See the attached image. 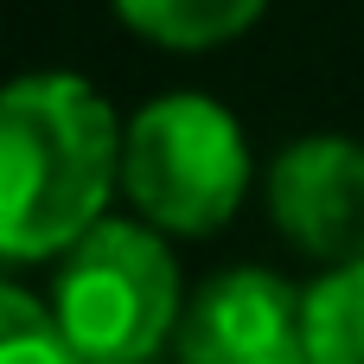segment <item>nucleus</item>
Here are the masks:
<instances>
[{
	"mask_svg": "<svg viewBox=\"0 0 364 364\" xmlns=\"http://www.w3.org/2000/svg\"><path fill=\"white\" fill-rule=\"evenodd\" d=\"M122 141L128 134H115L109 102L83 77L70 70L19 77L0 109V154H6L0 256L6 262L70 256L102 224Z\"/></svg>",
	"mask_w": 364,
	"mask_h": 364,
	"instance_id": "1",
	"label": "nucleus"
},
{
	"mask_svg": "<svg viewBox=\"0 0 364 364\" xmlns=\"http://www.w3.org/2000/svg\"><path fill=\"white\" fill-rule=\"evenodd\" d=\"M51 314L83 364H147L179 333V269L154 230L102 218L64 256Z\"/></svg>",
	"mask_w": 364,
	"mask_h": 364,
	"instance_id": "2",
	"label": "nucleus"
},
{
	"mask_svg": "<svg viewBox=\"0 0 364 364\" xmlns=\"http://www.w3.org/2000/svg\"><path fill=\"white\" fill-rule=\"evenodd\" d=\"M122 179L141 218L160 230H218L250 186V147L224 102L211 96H160L128 122Z\"/></svg>",
	"mask_w": 364,
	"mask_h": 364,
	"instance_id": "3",
	"label": "nucleus"
},
{
	"mask_svg": "<svg viewBox=\"0 0 364 364\" xmlns=\"http://www.w3.org/2000/svg\"><path fill=\"white\" fill-rule=\"evenodd\" d=\"M186 364H307V294L269 269L211 275L179 314Z\"/></svg>",
	"mask_w": 364,
	"mask_h": 364,
	"instance_id": "4",
	"label": "nucleus"
},
{
	"mask_svg": "<svg viewBox=\"0 0 364 364\" xmlns=\"http://www.w3.org/2000/svg\"><path fill=\"white\" fill-rule=\"evenodd\" d=\"M269 211L282 237L333 269L364 262V147L346 134H307L269 166Z\"/></svg>",
	"mask_w": 364,
	"mask_h": 364,
	"instance_id": "5",
	"label": "nucleus"
},
{
	"mask_svg": "<svg viewBox=\"0 0 364 364\" xmlns=\"http://www.w3.org/2000/svg\"><path fill=\"white\" fill-rule=\"evenodd\" d=\"M269 0H115V13L154 38V45H173V51H205V45H224L237 38L243 26H256Z\"/></svg>",
	"mask_w": 364,
	"mask_h": 364,
	"instance_id": "6",
	"label": "nucleus"
},
{
	"mask_svg": "<svg viewBox=\"0 0 364 364\" xmlns=\"http://www.w3.org/2000/svg\"><path fill=\"white\" fill-rule=\"evenodd\" d=\"M307 364H364V262L307 288Z\"/></svg>",
	"mask_w": 364,
	"mask_h": 364,
	"instance_id": "7",
	"label": "nucleus"
},
{
	"mask_svg": "<svg viewBox=\"0 0 364 364\" xmlns=\"http://www.w3.org/2000/svg\"><path fill=\"white\" fill-rule=\"evenodd\" d=\"M0 364H83V358L64 339L51 307H38L26 288H0Z\"/></svg>",
	"mask_w": 364,
	"mask_h": 364,
	"instance_id": "8",
	"label": "nucleus"
}]
</instances>
